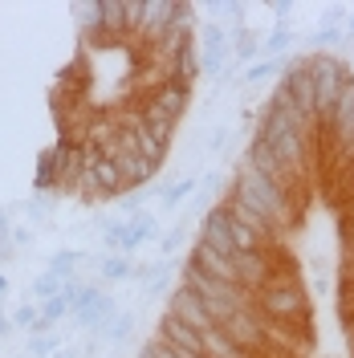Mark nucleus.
Here are the masks:
<instances>
[{
	"mask_svg": "<svg viewBox=\"0 0 354 358\" xmlns=\"http://www.w3.org/2000/svg\"><path fill=\"white\" fill-rule=\"evenodd\" d=\"M232 192H236V196H244V200L253 203L257 212H265L273 228H281V232L289 228V220H293V200H289L285 187H277L273 179L257 176L253 167H244V163H241V171H236V183H232Z\"/></svg>",
	"mask_w": 354,
	"mask_h": 358,
	"instance_id": "1",
	"label": "nucleus"
},
{
	"mask_svg": "<svg viewBox=\"0 0 354 358\" xmlns=\"http://www.w3.org/2000/svg\"><path fill=\"white\" fill-rule=\"evenodd\" d=\"M257 306H261L257 313L265 322H277V326H306L310 322V301H306V293L293 277L269 281L265 289L257 293Z\"/></svg>",
	"mask_w": 354,
	"mask_h": 358,
	"instance_id": "2",
	"label": "nucleus"
},
{
	"mask_svg": "<svg viewBox=\"0 0 354 358\" xmlns=\"http://www.w3.org/2000/svg\"><path fill=\"white\" fill-rule=\"evenodd\" d=\"M224 334L232 338L236 346H241L244 355H253V358H265L269 355V342H265V317L257 313V306L253 310H236L228 322L220 326Z\"/></svg>",
	"mask_w": 354,
	"mask_h": 358,
	"instance_id": "3",
	"label": "nucleus"
},
{
	"mask_svg": "<svg viewBox=\"0 0 354 358\" xmlns=\"http://www.w3.org/2000/svg\"><path fill=\"white\" fill-rule=\"evenodd\" d=\"M277 86L289 90V98H293V106L306 114L310 122H318V110H313V73H310V57H289L285 73H281V82Z\"/></svg>",
	"mask_w": 354,
	"mask_h": 358,
	"instance_id": "4",
	"label": "nucleus"
},
{
	"mask_svg": "<svg viewBox=\"0 0 354 358\" xmlns=\"http://www.w3.org/2000/svg\"><path fill=\"white\" fill-rule=\"evenodd\" d=\"M167 313H171V317H179L183 326H192L196 334H208V330H216V322H212V313H208V306H204V297H199V293H192L187 285H179V289L171 293V301H167Z\"/></svg>",
	"mask_w": 354,
	"mask_h": 358,
	"instance_id": "5",
	"label": "nucleus"
},
{
	"mask_svg": "<svg viewBox=\"0 0 354 358\" xmlns=\"http://www.w3.org/2000/svg\"><path fill=\"white\" fill-rule=\"evenodd\" d=\"M187 268H196V273L212 277V281H224V285H236V261H232V257H224V252H216L212 245H204V241L192 245Z\"/></svg>",
	"mask_w": 354,
	"mask_h": 358,
	"instance_id": "6",
	"label": "nucleus"
},
{
	"mask_svg": "<svg viewBox=\"0 0 354 358\" xmlns=\"http://www.w3.org/2000/svg\"><path fill=\"white\" fill-rule=\"evenodd\" d=\"M224 208H228V216H232V220L248 224V228H253V232H257V236H261L265 245H277V241H281V228H273L265 212H257V208H253V203L244 200V196L228 192V196H224Z\"/></svg>",
	"mask_w": 354,
	"mask_h": 358,
	"instance_id": "7",
	"label": "nucleus"
},
{
	"mask_svg": "<svg viewBox=\"0 0 354 358\" xmlns=\"http://www.w3.org/2000/svg\"><path fill=\"white\" fill-rule=\"evenodd\" d=\"M199 241H204V245H212L216 252H224V257H236L232 232H228V208H224V200L216 203V208H208V212H204V220H199Z\"/></svg>",
	"mask_w": 354,
	"mask_h": 358,
	"instance_id": "8",
	"label": "nucleus"
},
{
	"mask_svg": "<svg viewBox=\"0 0 354 358\" xmlns=\"http://www.w3.org/2000/svg\"><path fill=\"white\" fill-rule=\"evenodd\" d=\"M244 167H253L257 176L273 179V183H277V187H285V192L293 187V183H297V179L289 176L281 163H277V155H273L269 147H261V143H248V151H244Z\"/></svg>",
	"mask_w": 354,
	"mask_h": 358,
	"instance_id": "9",
	"label": "nucleus"
},
{
	"mask_svg": "<svg viewBox=\"0 0 354 358\" xmlns=\"http://www.w3.org/2000/svg\"><path fill=\"white\" fill-rule=\"evenodd\" d=\"M155 232H159V220L151 216V212H134V216H127V228H122V257H131L134 248H143Z\"/></svg>",
	"mask_w": 354,
	"mask_h": 358,
	"instance_id": "10",
	"label": "nucleus"
},
{
	"mask_svg": "<svg viewBox=\"0 0 354 358\" xmlns=\"http://www.w3.org/2000/svg\"><path fill=\"white\" fill-rule=\"evenodd\" d=\"M62 167H66V147L45 151L41 163H37V187H41V192L57 187V183H62Z\"/></svg>",
	"mask_w": 354,
	"mask_h": 358,
	"instance_id": "11",
	"label": "nucleus"
},
{
	"mask_svg": "<svg viewBox=\"0 0 354 358\" xmlns=\"http://www.w3.org/2000/svg\"><path fill=\"white\" fill-rule=\"evenodd\" d=\"M134 257H102L98 261V273H102V281H111V285H118V281H131L134 277Z\"/></svg>",
	"mask_w": 354,
	"mask_h": 358,
	"instance_id": "12",
	"label": "nucleus"
},
{
	"mask_svg": "<svg viewBox=\"0 0 354 358\" xmlns=\"http://www.w3.org/2000/svg\"><path fill=\"white\" fill-rule=\"evenodd\" d=\"M86 261H90L86 252H78V248H62V252H53V257H49V268H53L57 277L73 281V277H78V268L86 265Z\"/></svg>",
	"mask_w": 354,
	"mask_h": 358,
	"instance_id": "13",
	"label": "nucleus"
},
{
	"mask_svg": "<svg viewBox=\"0 0 354 358\" xmlns=\"http://www.w3.org/2000/svg\"><path fill=\"white\" fill-rule=\"evenodd\" d=\"M62 289H66V277H57L53 268H45L41 277L33 281V289H29V301H49V297H57Z\"/></svg>",
	"mask_w": 354,
	"mask_h": 358,
	"instance_id": "14",
	"label": "nucleus"
},
{
	"mask_svg": "<svg viewBox=\"0 0 354 358\" xmlns=\"http://www.w3.org/2000/svg\"><path fill=\"white\" fill-rule=\"evenodd\" d=\"M196 176H183L179 183H171V187H159V200H163V208H179V203L187 200V196H196Z\"/></svg>",
	"mask_w": 354,
	"mask_h": 358,
	"instance_id": "15",
	"label": "nucleus"
},
{
	"mask_svg": "<svg viewBox=\"0 0 354 358\" xmlns=\"http://www.w3.org/2000/svg\"><path fill=\"white\" fill-rule=\"evenodd\" d=\"M62 346H66L62 334H33L29 338V358H53L62 355Z\"/></svg>",
	"mask_w": 354,
	"mask_h": 358,
	"instance_id": "16",
	"label": "nucleus"
},
{
	"mask_svg": "<svg viewBox=\"0 0 354 358\" xmlns=\"http://www.w3.org/2000/svg\"><path fill=\"white\" fill-rule=\"evenodd\" d=\"M289 45H293V33H289L285 24H277V29H273V33H269L265 41H261V53H269V57H273V62H281V53H285Z\"/></svg>",
	"mask_w": 354,
	"mask_h": 358,
	"instance_id": "17",
	"label": "nucleus"
},
{
	"mask_svg": "<svg viewBox=\"0 0 354 358\" xmlns=\"http://www.w3.org/2000/svg\"><path fill=\"white\" fill-rule=\"evenodd\" d=\"M199 41H204V53H224L228 49V29L224 24H204Z\"/></svg>",
	"mask_w": 354,
	"mask_h": 358,
	"instance_id": "18",
	"label": "nucleus"
},
{
	"mask_svg": "<svg viewBox=\"0 0 354 358\" xmlns=\"http://www.w3.org/2000/svg\"><path fill=\"white\" fill-rule=\"evenodd\" d=\"M285 73V62H257V66H248L244 69V82H265V78H281Z\"/></svg>",
	"mask_w": 354,
	"mask_h": 358,
	"instance_id": "19",
	"label": "nucleus"
},
{
	"mask_svg": "<svg viewBox=\"0 0 354 358\" xmlns=\"http://www.w3.org/2000/svg\"><path fill=\"white\" fill-rule=\"evenodd\" d=\"M37 322H41V306L24 297V306H17V310H13V326H24V330L33 334V326H37Z\"/></svg>",
	"mask_w": 354,
	"mask_h": 358,
	"instance_id": "20",
	"label": "nucleus"
},
{
	"mask_svg": "<svg viewBox=\"0 0 354 358\" xmlns=\"http://www.w3.org/2000/svg\"><path fill=\"white\" fill-rule=\"evenodd\" d=\"M313 45H318V53H330L334 45H342V33H338V24H322V29L313 33Z\"/></svg>",
	"mask_w": 354,
	"mask_h": 358,
	"instance_id": "21",
	"label": "nucleus"
},
{
	"mask_svg": "<svg viewBox=\"0 0 354 358\" xmlns=\"http://www.w3.org/2000/svg\"><path fill=\"white\" fill-rule=\"evenodd\" d=\"M183 236H187V228H183V224H179V228H171V232H167V236L159 241V257L167 261L171 252H179V245H183Z\"/></svg>",
	"mask_w": 354,
	"mask_h": 358,
	"instance_id": "22",
	"label": "nucleus"
},
{
	"mask_svg": "<svg viewBox=\"0 0 354 358\" xmlns=\"http://www.w3.org/2000/svg\"><path fill=\"white\" fill-rule=\"evenodd\" d=\"M131 326H134V322H131V313H118V317H114L111 326H106V338H111V342H122V338L131 334Z\"/></svg>",
	"mask_w": 354,
	"mask_h": 358,
	"instance_id": "23",
	"label": "nucleus"
},
{
	"mask_svg": "<svg viewBox=\"0 0 354 358\" xmlns=\"http://www.w3.org/2000/svg\"><path fill=\"white\" fill-rule=\"evenodd\" d=\"M199 73L220 78V73H224V53H204V57H199Z\"/></svg>",
	"mask_w": 354,
	"mask_h": 358,
	"instance_id": "24",
	"label": "nucleus"
},
{
	"mask_svg": "<svg viewBox=\"0 0 354 358\" xmlns=\"http://www.w3.org/2000/svg\"><path fill=\"white\" fill-rule=\"evenodd\" d=\"M224 143H228V131H212V151H224Z\"/></svg>",
	"mask_w": 354,
	"mask_h": 358,
	"instance_id": "25",
	"label": "nucleus"
},
{
	"mask_svg": "<svg viewBox=\"0 0 354 358\" xmlns=\"http://www.w3.org/2000/svg\"><path fill=\"white\" fill-rule=\"evenodd\" d=\"M273 13H277V21L285 24V17L293 13V4H285V0H277V4H273Z\"/></svg>",
	"mask_w": 354,
	"mask_h": 358,
	"instance_id": "26",
	"label": "nucleus"
},
{
	"mask_svg": "<svg viewBox=\"0 0 354 358\" xmlns=\"http://www.w3.org/2000/svg\"><path fill=\"white\" fill-rule=\"evenodd\" d=\"M13 257V236H0V261H8Z\"/></svg>",
	"mask_w": 354,
	"mask_h": 358,
	"instance_id": "27",
	"label": "nucleus"
},
{
	"mask_svg": "<svg viewBox=\"0 0 354 358\" xmlns=\"http://www.w3.org/2000/svg\"><path fill=\"white\" fill-rule=\"evenodd\" d=\"M8 326H13V317H8V313H4V301H0V338L8 334Z\"/></svg>",
	"mask_w": 354,
	"mask_h": 358,
	"instance_id": "28",
	"label": "nucleus"
},
{
	"mask_svg": "<svg viewBox=\"0 0 354 358\" xmlns=\"http://www.w3.org/2000/svg\"><path fill=\"white\" fill-rule=\"evenodd\" d=\"M4 293H8V277L0 273V301H4Z\"/></svg>",
	"mask_w": 354,
	"mask_h": 358,
	"instance_id": "29",
	"label": "nucleus"
},
{
	"mask_svg": "<svg viewBox=\"0 0 354 358\" xmlns=\"http://www.w3.org/2000/svg\"><path fill=\"white\" fill-rule=\"evenodd\" d=\"M53 358H82L78 350H62V355H53Z\"/></svg>",
	"mask_w": 354,
	"mask_h": 358,
	"instance_id": "30",
	"label": "nucleus"
},
{
	"mask_svg": "<svg viewBox=\"0 0 354 358\" xmlns=\"http://www.w3.org/2000/svg\"><path fill=\"white\" fill-rule=\"evenodd\" d=\"M346 33H351V37H354V17H351V21H346Z\"/></svg>",
	"mask_w": 354,
	"mask_h": 358,
	"instance_id": "31",
	"label": "nucleus"
}]
</instances>
